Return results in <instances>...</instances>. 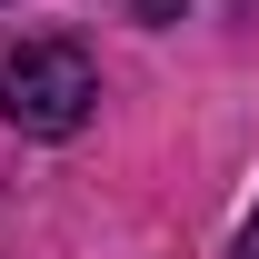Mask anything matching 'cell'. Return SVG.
<instances>
[{
  "instance_id": "1",
  "label": "cell",
  "mask_w": 259,
  "mask_h": 259,
  "mask_svg": "<svg viewBox=\"0 0 259 259\" xmlns=\"http://www.w3.org/2000/svg\"><path fill=\"white\" fill-rule=\"evenodd\" d=\"M90 100H100V70L70 40H20L0 60V120L30 130V140H70V130L90 120Z\"/></svg>"
},
{
  "instance_id": "2",
  "label": "cell",
  "mask_w": 259,
  "mask_h": 259,
  "mask_svg": "<svg viewBox=\"0 0 259 259\" xmlns=\"http://www.w3.org/2000/svg\"><path fill=\"white\" fill-rule=\"evenodd\" d=\"M229 259H259V220H249V229H239V249H229Z\"/></svg>"
}]
</instances>
